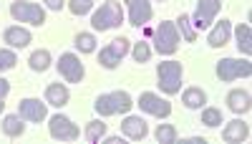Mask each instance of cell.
<instances>
[{"mask_svg":"<svg viewBox=\"0 0 252 144\" xmlns=\"http://www.w3.org/2000/svg\"><path fill=\"white\" fill-rule=\"evenodd\" d=\"M134 107V101L131 96L126 94V91H111V94H101L96 99V104L94 109L101 114V116H114V114H126Z\"/></svg>","mask_w":252,"mask_h":144,"instance_id":"obj_1","label":"cell"},{"mask_svg":"<svg viewBox=\"0 0 252 144\" xmlns=\"http://www.w3.org/2000/svg\"><path fill=\"white\" fill-rule=\"evenodd\" d=\"M182 76H184V69L179 61H161L157 66V78H159V89L164 94H179L182 89Z\"/></svg>","mask_w":252,"mask_h":144,"instance_id":"obj_2","label":"cell"},{"mask_svg":"<svg viewBox=\"0 0 252 144\" xmlns=\"http://www.w3.org/2000/svg\"><path fill=\"white\" fill-rule=\"evenodd\" d=\"M121 23H124V8L116 0H106L91 18L94 31H111V28H119Z\"/></svg>","mask_w":252,"mask_h":144,"instance_id":"obj_3","label":"cell"},{"mask_svg":"<svg viewBox=\"0 0 252 144\" xmlns=\"http://www.w3.org/2000/svg\"><path fill=\"white\" fill-rule=\"evenodd\" d=\"M152 36H154V48H157L161 56H174V53H177L182 36H179V31H177L174 23H169V20H161V23L154 28Z\"/></svg>","mask_w":252,"mask_h":144,"instance_id":"obj_4","label":"cell"},{"mask_svg":"<svg viewBox=\"0 0 252 144\" xmlns=\"http://www.w3.org/2000/svg\"><path fill=\"white\" fill-rule=\"evenodd\" d=\"M252 73V64L250 58H222L217 61V78L229 84V81H237Z\"/></svg>","mask_w":252,"mask_h":144,"instance_id":"obj_5","label":"cell"},{"mask_svg":"<svg viewBox=\"0 0 252 144\" xmlns=\"http://www.w3.org/2000/svg\"><path fill=\"white\" fill-rule=\"evenodd\" d=\"M10 15L20 23H31V26H43L46 23V10L38 3H31V0H18V3L10 5Z\"/></svg>","mask_w":252,"mask_h":144,"instance_id":"obj_6","label":"cell"},{"mask_svg":"<svg viewBox=\"0 0 252 144\" xmlns=\"http://www.w3.org/2000/svg\"><path fill=\"white\" fill-rule=\"evenodd\" d=\"M126 53H129V40H126L124 36H121V38H114L106 48H101V53H98V66H103V69H116L121 61H124Z\"/></svg>","mask_w":252,"mask_h":144,"instance_id":"obj_7","label":"cell"},{"mask_svg":"<svg viewBox=\"0 0 252 144\" xmlns=\"http://www.w3.org/2000/svg\"><path fill=\"white\" fill-rule=\"evenodd\" d=\"M222 10V0H197V8L192 15V26L197 31H204L215 23L217 13Z\"/></svg>","mask_w":252,"mask_h":144,"instance_id":"obj_8","label":"cell"},{"mask_svg":"<svg viewBox=\"0 0 252 144\" xmlns=\"http://www.w3.org/2000/svg\"><path fill=\"white\" fill-rule=\"evenodd\" d=\"M58 73L68 81V84H81L83 76H86V69H83L81 58L76 53H63L58 58Z\"/></svg>","mask_w":252,"mask_h":144,"instance_id":"obj_9","label":"cell"},{"mask_svg":"<svg viewBox=\"0 0 252 144\" xmlns=\"http://www.w3.org/2000/svg\"><path fill=\"white\" fill-rule=\"evenodd\" d=\"M48 132H51V137L58 139V142H73V139H78V134H81V129L73 124L68 116H63V114L51 116V121H48Z\"/></svg>","mask_w":252,"mask_h":144,"instance_id":"obj_10","label":"cell"},{"mask_svg":"<svg viewBox=\"0 0 252 144\" xmlns=\"http://www.w3.org/2000/svg\"><path fill=\"white\" fill-rule=\"evenodd\" d=\"M139 107H141V111L152 114V116H159V119H166L172 114V104L166 99L157 96L154 91H141L139 94Z\"/></svg>","mask_w":252,"mask_h":144,"instance_id":"obj_11","label":"cell"},{"mask_svg":"<svg viewBox=\"0 0 252 144\" xmlns=\"http://www.w3.org/2000/svg\"><path fill=\"white\" fill-rule=\"evenodd\" d=\"M18 114L23 116V121H33V124H40L46 116H48V104H43L40 99H20L18 104Z\"/></svg>","mask_w":252,"mask_h":144,"instance_id":"obj_12","label":"cell"},{"mask_svg":"<svg viewBox=\"0 0 252 144\" xmlns=\"http://www.w3.org/2000/svg\"><path fill=\"white\" fill-rule=\"evenodd\" d=\"M124 3H126V8H129V23L134 28L146 26L154 18V8H152L149 0H124Z\"/></svg>","mask_w":252,"mask_h":144,"instance_id":"obj_13","label":"cell"},{"mask_svg":"<svg viewBox=\"0 0 252 144\" xmlns=\"http://www.w3.org/2000/svg\"><path fill=\"white\" fill-rule=\"evenodd\" d=\"M247 137H250V124H247V121H242V119L227 121V127L222 129V139L227 144H242Z\"/></svg>","mask_w":252,"mask_h":144,"instance_id":"obj_14","label":"cell"},{"mask_svg":"<svg viewBox=\"0 0 252 144\" xmlns=\"http://www.w3.org/2000/svg\"><path fill=\"white\" fill-rule=\"evenodd\" d=\"M121 134L129 137V139H146L149 127H146V121L141 116H126L121 121Z\"/></svg>","mask_w":252,"mask_h":144,"instance_id":"obj_15","label":"cell"},{"mask_svg":"<svg viewBox=\"0 0 252 144\" xmlns=\"http://www.w3.org/2000/svg\"><path fill=\"white\" fill-rule=\"evenodd\" d=\"M3 40L10 46V48H26L31 40H33V36H31V31L28 28H20V26H10V28H5V33H3Z\"/></svg>","mask_w":252,"mask_h":144,"instance_id":"obj_16","label":"cell"},{"mask_svg":"<svg viewBox=\"0 0 252 144\" xmlns=\"http://www.w3.org/2000/svg\"><path fill=\"white\" fill-rule=\"evenodd\" d=\"M229 36H232V23L229 20H220V23L209 31V36H207V43L212 46V48H222L227 40H229Z\"/></svg>","mask_w":252,"mask_h":144,"instance_id":"obj_17","label":"cell"},{"mask_svg":"<svg viewBox=\"0 0 252 144\" xmlns=\"http://www.w3.org/2000/svg\"><path fill=\"white\" fill-rule=\"evenodd\" d=\"M68 99H71V91L66 84H48L46 86V104L51 107H66L68 104Z\"/></svg>","mask_w":252,"mask_h":144,"instance_id":"obj_18","label":"cell"},{"mask_svg":"<svg viewBox=\"0 0 252 144\" xmlns=\"http://www.w3.org/2000/svg\"><path fill=\"white\" fill-rule=\"evenodd\" d=\"M227 107L232 109L235 114H247L250 107H252V99H250V91H242V89H232L227 94Z\"/></svg>","mask_w":252,"mask_h":144,"instance_id":"obj_19","label":"cell"},{"mask_svg":"<svg viewBox=\"0 0 252 144\" xmlns=\"http://www.w3.org/2000/svg\"><path fill=\"white\" fill-rule=\"evenodd\" d=\"M3 132H5V137H10V139L23 137V132H26L23 116H20V114H8V116H3Z\"/></svg>","mask_w":252,"mask_h":144,"instance_id":"obj_20","label":"cell"},{"mask_svg":"<svg viewBox=\"0 0 252 144\" xmlns=\"http://www.w3.org/2000/svg\"><path fill=\"white\" fill-rule=\"evenodd\" d=\"M182 104L187 109H202V104H207V94L199 89V86H189L184 94H182Z\"/></svg>","mask_w":252,"mask_h":144,"instance_id":"obj_21","label":"cell"},{"mask_svg":"<svg viewBox=\"0 0 252 144\" xmlns=\"http://www.w3.org/2000/svg\"><path fill=\"white\" fill-rule=\"evenodd\" d=\"M174 26H177V31H179V36L187 40V43H194V40H197V28L192 26V18H189V15H179L177 20H174Z\"/></svg>","mask_w":252,"mask_h":144,"instance_id":"obj_22","label":"cell"},{"mask_svg":"<svg viewBox=\"0 0 252 144\" xmlns=\"http://www.w3.org/2000/svg\"><path fill=\"white\" fill-rule=\"evenodd\" d=\"M235 38H237V48H240V53L250 56V53H252V28H250L247 23L237 26V31H235Z\"/></svg>","mask_w":252,"mask_h":144,"instance_id":"obj_23","label":"cell"},{"mask_svg":"<svg viewBox=\"0 0 252 144\" xmlns=\"http://www.w3.org/2000/svg\"><path fill=\"white\" fill-rule=\"evenodd\" d=\"M83 137H86V142H91V144L101 142L103 137H106V124H103L101 119L89 121V124H86V132H83Z\"/></svg>","mask_w":252,"mask_h":144,"instance_id":"obj_24","label":"cell"},{"mask_svg":"<svg viewBox=\"0 0 252 144\" xmlns=\"http://www.w3.org/2000/svg\"><path fill=\"white\" fill-rule=\"evenodd\" d=\"M28 64H31V69H33V71H46V69L51 66V53H48L46 48L33 51V53H31V58H28Z\"/></svg>","mask_w":252,"mask_h":144,"instance_id":"obj_25","label":"cell"},{"mask_svg":"<svg viewBox=\"0 0 252 144\" xmlns=\"http://www.w3.org/2000/svg\"><path fill=\"white\" fill-rule=\"evenodd\" d=\"M73 46H76V51H81V53H94V51H96V36H94V33H78V36L73 38Z\"/></svg>","mask_w":252,"mask_h":144,"instance_id":"obj_26","label":"cell"},{"mask_svg":"<svg viewBox=\"0 0 252 144\" xmlns=\"http://www.w3.org/2000/svg\"><path fill=\"white\" fill-rule=\"evenodd\" d=\"M157 142L159 144H174L177 142V129L172 124H159L157 127Z\"/></svg>","mask_w":252,"mask_h":144,"instance_id":"obj_27","label":"cell"},{"mask_svg":"<svg viewBox=\"0 0 252 144\" xmlns=\"http://www.w3.org/2000/svg\"><path fill=\"white\" fill-rule=\"evenodd\" d=\"M202 124H204V127H220V124H222V111L215 109V107L202 109Z\"/></svg>","mask_w":252,"mask_h":144,"instance_id":"obj_28","label":"cell"},{"mask_svg":"<svg viewBox=\"0 0 252 144\" xmlns=\"http://www.w3.org/2000/svg\"><path fill=\"white\" fill-rule=\"evenodd\" d=\"M134 61L136 64H146V61L152 58V46L146 43V40H139V43H134V51H131Z\"/></svg>","mask_w":252,"mask_h":144,"instance_id":"obj_29","label":"cell"},{"mask_svg":"<svg viewBox=\"0 0 252 144\" xmlns=\"http://www.w3.org/2000/svg\"><path fill=\"white\" fill-rule=\"evenodd\" d=\"M15 64H18L15 51H10V48H3V51H0V73H3V71H10Z\"/></svg>","mask_w":252,"mask_h":144,"instance_id":"obj_30","label":"cell"},{"mask_svg":"<svg viewBox=\"0 0 252 144\" xmlns=\"http://www.w3.org/2000/svg\"><path fill=\"white\" fill-rule=\"evenodd\" d=\"M94 8V0H68V10L73 15H86Z\"/></svg>","mask_w":252,"mask_h":144,"instance_id":"obj_31","label":"cell"},{"mask_svg":"<svg viewBox=\"0 0 252 144\" xmlns=\"http://www.w3.org/2000/svg\"><path fill=\"white\" fill-rule=\"evenodd\" d=\"M43 3H46L51 10H63V8H66V0H43Z\"/></svg>","mask_w":252,"mask_h":144,"instance_id":"obj_32","label":"cell"},{"mask_svg":"<svg viewBox=\"0 0 252 144\" xmlns=\"http://www.w3.org/2000/svg\"><path fill=\"white\" fill-rule=\"evenodd\" d=\"M10 94V81H5L3 76H0V99H5Z\"/></svg>","mask_w":252,"mask_h":144,"instance_id":"obj_33","label":"cell"},{"mask_svg":"<svg viewBox=\"0 0 252 144\" xmlns=\"http://www.w3.org/2000/svg\"><path fill=\"white\" fill-rule=\"evenodd\" d=\"M103 144H124V139L121 137H106V139H101Z\"/></svg>","mask_w":252,"mask_h":144,"instance_id":"obj_34","label":"cell"},{"mask_svg":"<svg viewBox=\"0 0 252 144\" xmlns=\"http://www.w3.org/2000/svg\"><path fill=\"white\" fill-rule=\"evenodd\" d=\"M187 142H192V144H207L202 137H192V139H187Z\"/></svg>","mask_w":252,"mask_h":144,"instance_id":"obj_35","label":"cell"},{"mask_svg":"<svg viewBox=\"0 0 252 144\" xmlns=\"http://www.w3.org/2000/svg\"><path fill=\"white\" fill-rule=\"evenodd\" d=\"M3 109H5V104H3V99H0V114H3Z\"/></svg>","mask_w":252,"mask_h":144,"instance_id":"obj_36","label":"cell"}]
</instances>
